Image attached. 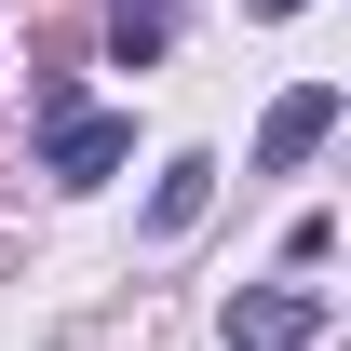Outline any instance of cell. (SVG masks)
Here are the masks:
<instances>
[{
    "mask_svg": "<svg viewBox=\"0 0 351 351\" xmlns=\"http://www.w3.org/2000/svg\"><path fill=\"white\" fill-rule=\"evenodd\" d=\"M324 324H338L324 284H243V298H230V351H311Z\"/></svg>",
    "mask_w": 351,
    "mask_h": 351,
    "instance_id": "6da1fadb",
    "label": "cell"
},
{
    "mask_svg": "<svg viewBox=\"0 0 351 351\" xmlns=\"http://www.w3.org/2000/svg\"><path fill=\"white\" fill-rule=\"evenodd\" d=\"M122 162H135V122H122V108H54V149H41L54 189H108Z\"/></svg>",
    "mask_w": 351,
    "mask_h": 351,
    "instance_id": "7a4b0ae2",
    "label": "cell"
},
{
    "mask_svg": "<svg viewBox=\"0 0 351 351\" xmlns=\"http://www.w3.org/2000/svg\"><path fill=\"white\" fill-rule=\"evenodd\" d=\"M338 108H351L338 82H284V95H270V122H257V176H298L311 149L338 135Z\"/></svg>",
    "mask_w": 351,
    "mask_h": 351,
    "instance_id": "3957f363",
    "label": "cell"
},
{
    "mask_svg": "<svg viewBox=\"0 0 351 351\" xmlns=\"http://www.w3.org/2000/svg\"><path fill=\"white\" fill-rule=\"evenodd\" d=\"M203 203H217V162H203V149H176V162H162V189H149V243H176Z\"/></svg>",
    "mask_w": 351,
    "mask_h": 351,
    "instance_id": "277c9868",
    "label": "cell"
},
{
    "mask_svg": "<svg viewBox=\"0 0 351 351\" xmlns=\"http://www.w3.org/2000/svg\"><path fill=\"white\" fill-rule=\"evenodd\" d=\"M108 54H122V68H162V0H122V14H108Z\"/></svg>",
    "mask_w": 351,
    "mask_h": 351,
    "instance_id": "5b68a950",
    "label": "cell"
},
{
    "mask_svg": "<svg viewBox=\"0 0 351 351\" xmlns=\"http://www.w3.org/2000/svg\"><path fill=\"white\" fill-rule=\"evenodd\" d=\"M243 14H311V0H243Z\"/></svg>",
    "mask_w": 351,
    "mask_h": 351,
    "instance_id": "8992f818",
    "label": "cell"
}]
</instances>
